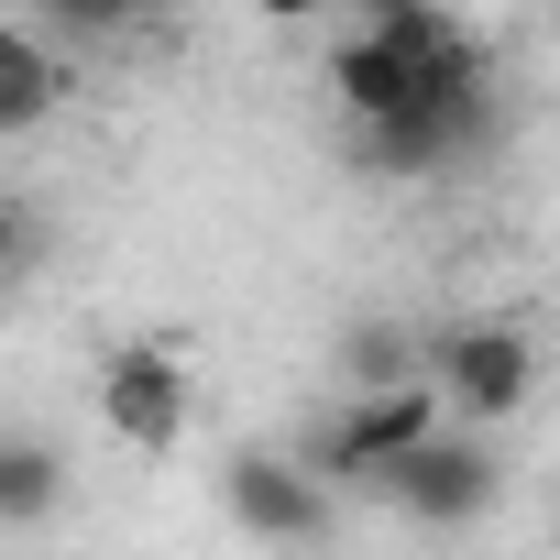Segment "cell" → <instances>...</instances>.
Wrapping results in <instances>:
<instances>
[{"instance_id": "cell-1", "label": "cell", "mask_w": 560, "mask_h": 560, "mask_svg": "<svg viewBox=\"0 0 560 560\" xmlns=\"http://www.w3.org/2000/svg\"><path fill=\"white\" fill-rule=\"evenodd\" d=\"M418 374H429L440 418L483 440V429L527 418V396H538V330L527 319H451V330L418 341Z\"/></svg>"}, {"instance_id": "cell-2", "label": "cell", "mask_w": 560, "mask_h": 560, "mask_svg": "<svg viewBox=\"0 0 560 560\" xmlns=\"http://www.w3.org/2000/svg\"><path fill=\"white\" fill-rule=\"evenodd\" d=\"M220 505H231V527H242L253 549H275V560H308V549L341 538V494H330L298 451H231V462H220Z\"/></svg>"}, {"instance_id": "cell-3", "label": "cell", "mask_w": 560, "mask_h": 560, "mask_svg": "<svg viewBox=\"0 0 560 560\" xmlns=\"http://www.w3.org/2000/svg\"><path fill=\"white\" fill-rule=\"evenodd\" d=\"M494 494H505V462H494V440H472V429H429V440L374 483V505H396V516H407V527H429V538L483 527V516H494Z\"/></svg>"}, {"instance_id": "cell-4", "label": "cell", "mask_w": 560, "mask_h": 560, "mask_svg": "<svg viewBox=\"0 0 560 560\" xmlns=\"http://www.w3.org/2000/svg\"><path fill=\"white\" fill-rule=\"evenodd\" d=\"M187 418H198V385H187V363H176L165 341H121V352L100 363V429H110L121 451L165 462V451L187 440Z\"/></svg>"}, {"instance_id": "cell-5", "label": "cell", "mask_w": 560, "mask_h": 560, "mask_svg": "<svg viewBox=\"0 0 560 560\" xmlns=\"http://www.w3.org/2000/svg\"><path fill=\"white\" fill-rule=\"evenodd\" d=\"M67 440L45 429H0V527H56L67 516Z\"/></svg>"}, {"instance_id": "cell-6", "label": "cell", "mask_w": 560, "mask_h": 560, "mask_svg": "<svg viewBox=\"0 0 560 560\" xmlns=\"http://www.w3.org/2000/svg\"><path fill=\"white\" fill-rule=\"evenodd\" d=\"M67 110V56L34 45V23H0V143H23Z\"/></svg>"}, {"instance_id": "cell-7", "label": "cell", "mask_w": 560, "mask_h": 560, "mask_svg": "<svg viewBox=\"0 0 560 560\" xmlns=\"http://www.w3.org/2000/svg\"><path fill=\"white\" fill-rule=\"evenodd\" d=\"M341 385H352V396L429 385V374H418V330H407V319H352V330H341Z\"/></svg>"}, {"instance_id": "cell-8", "label": "cell", "mask_w": 560, "mask_h": 560, "mask_svg": "<svg viewBox=\"0 0 560 560\" xmlns=\"http://www.w3.org/2000/svg\"><path fill=\"white\" fill-rule=\"evenodd\" d=\"M34 253H45V231H34V209H23V198H0V298L23 287V264H34Z\"/></svg>"}]
</instances>
